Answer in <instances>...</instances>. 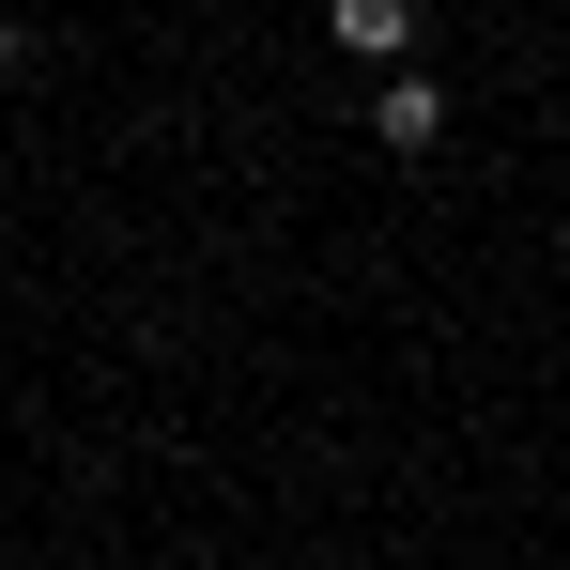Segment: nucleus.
I'll return each instance as SVG.
<instances>
[{
    "label": "nucleus",
    "mask_w": 570,
    "mask_h": 570,
    "mask_svg": "<svg viewBox=\"0 0 570 570\" xmlns=\"http://www.w3.org/2000/svg\"><path fill=\"white\" fill-rule=\"evenodd\" d=\"M371 139H385V155H432V139H448V94H432L416 62H401V78H371Z\"/></svg>",
    "instance_id": "obj_1"
},
{
    "label": "nucleus",
    "mask_w": 570,
    "mask_h": 570,
    "mask_svg": "<svg viewBox=\"0 0 570 570\" xmlns=\"http://www.w3.org/2000/svg\"><path fill=\"white\" fill-rule=\"evenodd\" d=\"M324 31H340L371 78H401V47H416V0H324Z\"/></svg>",
    "instance_id": "obj_2"
},
{
    "label": "nucleus",
    "mask_w": 570,
    "mask_h": 570,
    "mask_svg": "<svg viewBox=\"0 0 570 570\" xmlns=\"http://www.w3.org/2000/svg\"><path fill=\"white\" fill-rule=\"evenodd\" d=\"M0 78H16V16H0Z\"/></svg>",
    "instance_id": "obj_3"
}]
</instances>
